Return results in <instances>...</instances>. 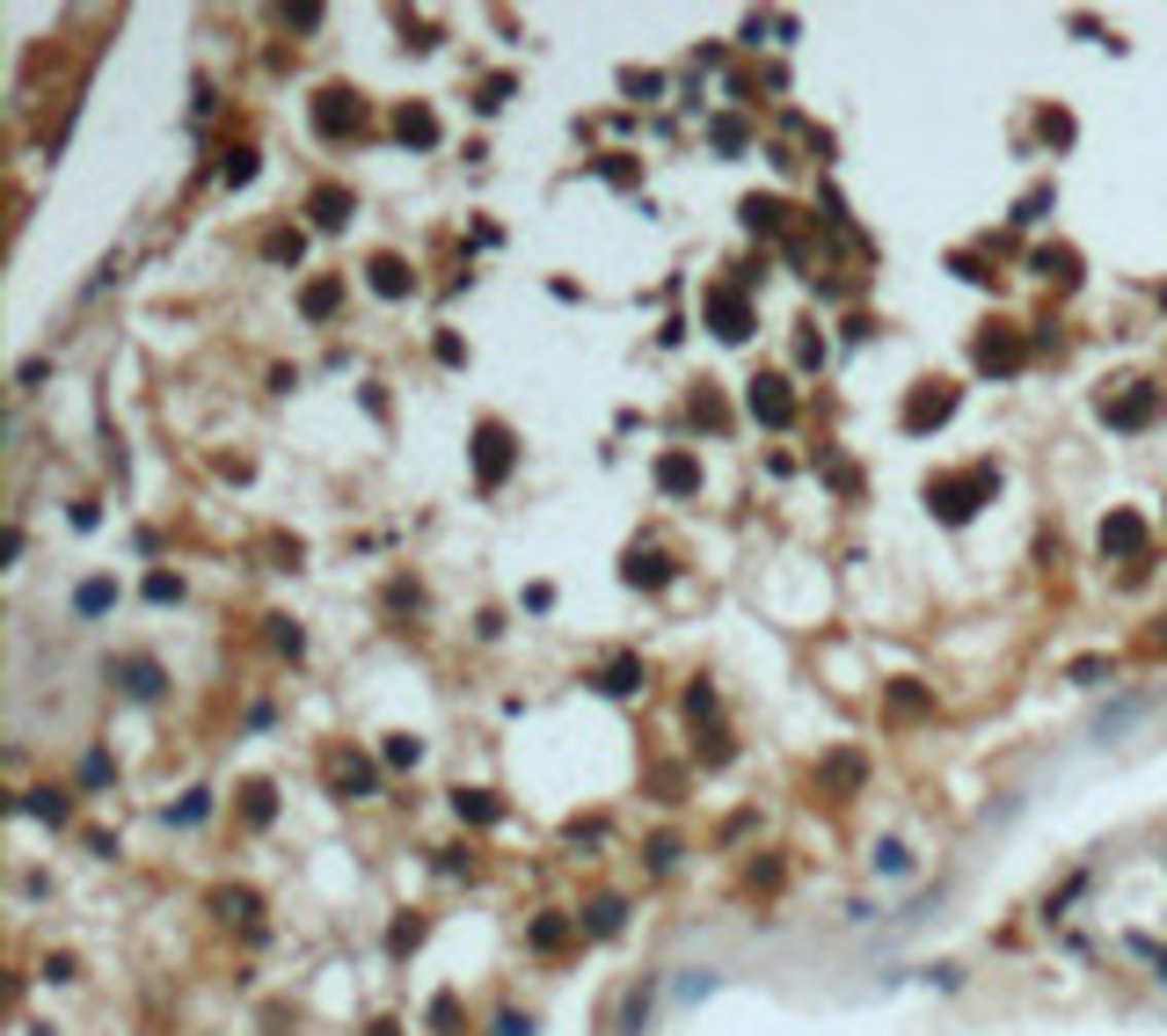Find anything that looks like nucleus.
Wrapping results in <instances>:
<instances>
[{
	"mask_svg": "<svg viewBox=\"0 0 1167 1036\" xmlns=\"http://www.w3.org/2000/svg\"><path fill=\"white\" fill-rule=\"evenodd\" d=\"M999 490V467H978V474H963V483H927V504L949 519V526H963L970 511H978V497H992Z\"/></svg>",
	"mask_w": 1167,
	"mask_h": 1036,
	"instance_id": "f257e3e1",
	"label": "nucleus"
},
{
	"mask_svg": "<svg viewBox=\"0 0 1167 1036\" xmlns=\"http://www.w3.org/2000/svg\"><path fill=\"white\" fill-rule=\"evenodd\" d=\"M474 474H482V490H496L511 474V431L504 424H482L474 431Z\"/></svg>",
	"mask_w": 1167,
	"mask_h": 1036,
	"instance_id": "f03ea898",
	"label": "nucleus"
},
{
	"mask_svg": "<svg viewBox=\"0 0 1167 1036\" xmlns=\"http://www.w3.org/2000/svg\"><path fill=\"white\" fill-rule=\"evenodd\" d=\"M744 409H752L759 424H774V431H781V424H795V402H788V380H774V372H767V380H752V394H744Z\"/></svg>",
	"mask_w": 1167,
	"mask_h": 1036,
	"instance_id": "7ed1b4c3",
	"label": "nucleus"
},
{
	"mask_svg": "<svg viewBox=\"0 0 1167 1036\" xmlns=\"http://www.w3.org/2000/svg\"><path fill=\"white\" fill-rule=\"evenodd\" d=\"M314 124H321L328 139H337V132H351V124H358V103H351L344 88H321V103H314Z\"/></svg>",
	"mask_w": 1167,
	"mask_h": 1036,
	"instance_id": "20e7f679",
	"label": "nucleus"
},
{
	"mask_svg": "<svg viewBox=\"0 0 1167 1036\" xmlns=\"http://www.w3.org/2000/svg\"><path fill=\"white\" fill-rule=\"evenodd\" d=\"M949 409H956V387H942V380H934V394H920V402L905 409V431H927V424H942Z\"/></svg>",
	"mask_w": 1167,
	"mask_h": 1036,
	"instance_id": "39448f33",
	"label": "nucleus"
},
{
	"mask_svg": "<svg viewBox=\"0 0 1167 1036\" xmlns=\"http://www.w3.org/2000/svg\"><path fill=\"white\" fill-rule=\"evenodd\" d=\"M708 314H715V329H722L730 344H737V336H752V314H744V299H737V292H715V299H708Z\"/></svg>",
	"mask_w": 1167,
	"mask_h": 1036,
	"instance_id": "423d86ee",
	"label": "nucleus"
},
{
	"mask_svg": "<svg viewBox=\"0 0 1167 1036\" xmlns=\"http://www.w3.org/2000/svg\"><path fill=\"white\" fill-rule=\"evenodd\" d=\"M1145 547V526L1131 519V511H1117L1109 526H1102V555H1138Z\"/></svg>",
	"mask_w": 1167,
	"mask_h": 1036,
	"instance_id": "0eeeda50",
	"label": "nucleus"
},
{
	"mask_svg": "<svg viewBox=\"0 0 1167 1036\" xmlns=\"http://www.w3.org/2000/svg\"><path fill=\"white\" fill-rule=\"evenodd\" d=\"M657 483L672 490V497H686V490H701V467H694L686 453H664V460H657Z\"/></svg>",
	"mask_w": 1167,
	"mask_h": 1036,
	"instance_id": "6e6552de",
	"label": "nucleus"
},
{
	"mask_svg": "<svg viewBox=\"0 0 1167 1036\" xmlns=\"http://www.w3.org/2000/svg\"><path fill=\"white\" fill-rule=\"evenodd\" d=\"M978 365H985V372H1015V365H1022V344H1015V336H985V344H978Z\"/></svg>",
	"mask_w": 1167,
	"mask_h": 1036,
	"instance_id": "1a4fd4ad",
	"label": "nucleus"
},
{
	"mask_svg": "<svg viewBox=\"0 0 1167 1036\" xmlns=\"http://www.w3.org/2000/svg\"><path fill=\"white\" fill-rule=\"evenodd\" d=\"M409 285H416V278H409V263H394V256H380V263H373V292H380V299H401Z\"/></svg>",
	"mask_w": 1167,
	"mask_h": 1036,
	"instance_id": "9d476101",
	"label": "nucleus"
},
{
	"mask_svg": "<svg viewBox=\"0 0 1167 1036\" xmlns=\"http://www.w3.org/2000/svg\"><path fill=\"white\" fill-rule=\"evenodd\" d=\"M117 679H125V693H139V701H153V693H161V665H146V657L117 665Z\"/></svg>",
	"mask_w": 1167,
	"mask_h": 1036,
	"instance_id": "9b49d317",
	"label": "nucleus"
},
{
	"mask_svg": "<svg viewBox=\"0 0 1167 1036\" xmlns=\"http://www.w3.org/2000/svg\"><path fill=\"white\" fill-rule=\"evenodd\" d=\"M1153 402H1160V394H1153V387H1138V394H1124V402H1102V409H1109V424H1145V417H1153Z\"/></svg>",
	"mask_w": 1167,
	"mask_h": 1036,
	"instance_id": "f8f14e48",
	"label": "nucleus"
},
{
	"mask_svg": "<svg viewBox=\"0 0 1167 1036\" xmlns=\"http://www.w3.org/2000/svg\"><path fill=\"white\" fill-rule=\"evenodd\" d=\"M649 1000H657V986H635V993H628V1007H621V1036H642V1029H649Z\"/></svg>",
	"mask_w": 1167,
	"mask_h": 1036,
	"instance_id": "ddd939ff",
	"label": "nucleus"
},
{
	"mask_svg": "<svg viewBox=\"0 0 1167 1036\" xmlns=\"http://www.w3.org/2000/svg\"><path fill=\"white\" fill-rule=\"evenodd\" d=\"M394 132H401V139H416V146H431V139H438V117H431L424 103H416V110H401V117H394Z\"/></svg>",
	"mask_w": 1167,
	"mask_h": 1036,
	"instance_id": "4468645a",
	"label": "nucleus"
},
{
	"mask_svg": "<svg viewBox=\"0 0 1167 1036\" xmlns=\"http://www.w3.org/2000/svg\"><path fill=\"white\" fill-rule=\"evenodd\" d=\"M453 811L474 818V825H489V818H496V795H489V788H460V795H453Z\"/></svg>",
	"mask_w": 1167,
	"mask_h": 1036,
	"instance_id": "2eb2a0df",
	"label": "nucleus"
},
{
	"mask_svg": "<svg viewBox=\"0 0 1167 1036\" xmlns=\"http://www.w3.org/2000/svg\"><path fill=\"white\" fill-rule=\"evenodd\" d=\"M30 818H44V825H66V788H30Z\"/></svg>",
	"mask_w": 1167,
	"mask_h": 1036,
	"instance_id": "dca6fc26",
	"label": "nucleus"
},
{
	"mask_svg": "<svg viewBox=\"0 0 1167 1036\" xmlns=\"http://www.w3.org/2000/svg\"><path fill=\"white\" fill-rule=\"evenodd\" d=\"M73 606H80V613H110V606H117V584H110V577L80 584V592H73Z\"/></svg>",
	"mask_w": 1167,
	"mask_h": 1036,
	"instance_id": "f3484780",
	"label": "nucleus"
},
{
	"mask_svg": "<svg viewBox=\"0 0 1167 1036\" xmlns=\"http://www.w3.org/2000/svg\"><path fill=\"white\" fill-rule=\"evenodd\" d=\"M664 577H672L664 555H628V584H664Z\"/></svg>",
	"mask_w": 1167,
	"mask_h": 1036,
	"instance_id": "a211bd4d",
	"label": "nucleus"
},
{
	"mask_svg": "<svg viewBox=\"0 0 1167 1036\" xmlns=\"http://www.w3.org/2000/svg\"><path fill=\"white\" fill-rule=\"evenodd\" d=\"M599 686H606V693H635V686H642V665H635V657H613Z\"/></svg>",
	"mask_w": 1167,
	"mask_h": 1036,
	"instance_id": "6ab92c4d",
	"label": "nucleus"
},
{
	"mask_svg": "<svg viewBox=\"0 0 1167 1036\" xmlns=\"http://www.w3.org/2000/svg\"><path fill=\"white\" fill-rule=\"evenodd\" d=\"M876 868H883V876H905V868H912L905 839H883V847H876Z\"/></svg>",
	"mask_w": 1167,
	"mask_h": 1036,
	"instance_id": "aec40b11",
	"label": "nucleus"
},
{
	"mask_svg": "<svg viewBox=\"0 0 1167 1036\" xmlns=\"http://www.w3.org/2000/svg\"><path fill=\"white\" fill-rule=\"evenodd\" d=\"M146 599H153V606H169V599H183V577H169V570H153V577H146Z\"/></svg>",
	"mask_w": 1167,
	"mask_h": 1036,
	"instance_id": "412c9836",
	"label": "nucleus"
},
{
	"mask_svg": "<svg viewBox=\"0 0 1167 1036\" xmlns=\"http://www.w3.org/2000/svg\"><path fill=\"white\" fill-rule=\"evenodd\" d=\"M744 226H781V205L774 198H744Z\"/></svg>",
	"mask_w": 1167,
	"mask_h": 1036,
	"instance_id": "4be33fe9",
	"label": "nucleus"
},
{
	"mask_svg": "<svg viewBox=\"0 0 1167 1036\" xmlns=\"http://www.w3.org/2000/svg\"><path fill=\"white\" fill-rule=\"evenodd\" d=\"M1138 708H1145V701H1117V708L1102 715V723H1095V738H1117V730L1131 723V715H1138Z\"/></svg>",
	"mask_w": 1167,
	"mask_h": 1036,
	"instance_id": "5701e85b",
	"label": "nucleus"
},
{
	"mask_svg": "<svg viewBox=\"0 0 1167 1036\" xmlns=\"http://www.w3.org/2000/svg\"><path fill=\"white\" fill-rule=\"evenodd\" d=\"M205 811H212V795H205V788H190V795H183V803H176L169 818H176V825H198Z\"/></svg>",
	"mask_w": 1167,
	"mask_h": 1036,
	"instance_id": "b1692460",
	"label": "nucleus"
},
{
	"mask_svg": "<svg viewBox=\"0 0 1167 1036\" xmlns=\"http://www.w3.org/2000/svg\"><path fill=\"white\" fill-rule=\"evenodd\" d=\"M344 205H351L344 190H321V198H314V219H321V226H337V219H344Z\"/></svg>",
	"mask_w": 1167,
	"mask_h": 1036,
	"instance_id": "393cba45",
	"label": "nucleus"
},
{
	"mask_svg": "<svg viewBox=\"0 0 1167 1036\" xmlns=\"http://www.w3.org/2000/svg\"><path fill=\"white\" fill-rule=\"evenodd\" d=\"M416 759H424V745H416V738H387V766H416Z\"/></svg>",
	"mask_w": 1167,
	"mask_h": 1036,
	"instance_id": "a878e982",
	"label": "nucleus"
},
{
	"mask_svg": "<svg viewBox=\"0 0 1167 1036\" xmlns=\"http://www.w3.org/2000/svg\"><path fill=\"white\" fill-rule=\"evenodd\" d=\"M613 927H621V898H599L592 905V934H613Z\"/></svg>",
	"mask_w": 1167,
	"mask_h": 1036,
	"instance_id": "bb28decb",
	"label": "nucleus"
},
{
	"mask_svg": "<svg viewBox=\"0 0 1167 1036\" xmlns=\"http://www.w3.org/2000/svg\"><path fill=\"white\" fill-rule=\"evenodd\" d=\"M1072 679H1080V686H1102V679H1109V657H1080Z\"/></svg>",
	"mask_w": 1167,
	"mask_h": 1036,
	"instance_id": "cd10ccee",
	"label": "nucleus"
},
{
	"mask_svg": "<svg viewBox=\"0 0 1167 1036\" xmlns=\"http://www.w3.org/2000/svg\"><path fill=\"white\" fill-rule=\"evenodd\" d=\"M248 176H256V153H234V162H226V183H234V190H241V183H248Z\"/></svg>",
	"mask_w": 1167,
	"mask_h": 1036,
	"instance_id": "c85d7f7f",
	"label": "nucleus"
},
{
	"mask_svg": "<svg viewBox=\"0 0 1167 1036\" xmlns=\"http://www.w3.org/2000/svg\"><path fill=\"white\" fill-rule=\"evenodd\" d=\"M416 934H424V927H416V920H401V927H394V934H387V949H394V956H401V949H416Z\"/></svg>",
	"mask_w": 1167,
	"mask_h": 1036,
	"instance_id": "c756f323",
	"label": "nucleus"
},
{
	"mask_svg": "<svg viewBox=\"0 0 1167 1036\" xmlns=\"http://www.w3.org/2000/svg\"><path fill=\"white\" fill-rule=\"evenodd\" d=\"M1044 212H1051V190H1036V198H1022V212H1015V219L1029 226V219H1044Z\"/></svg>",
	"mask_w": 1167,
	"mask_h": 1036,
	"instance_id": "7c9ffc66",
	"label": "nucleus"
},
{
	"mask_svg": "<svg viewBox=\"0 0 1167 1036\" xmlns=\"http://www.w3.org/2000/svg\"><path fill=\"white\" fill-rule=\"evenodd\" d=\"M337 788H344V795H351V788H373V766H344V774H337Z\"/></svg>",
	"mask_w": 1167,
	"mask_h": 1036,
	"instance_id": "2f4dec72",
	"label": "nucleus"
},
{
	"mask_svg": "<svg viewBox=\"0 0 1167 1036\" xmlns=\"http://www.w3.org/2000/svg\"><path fill=\"white\" fill-rule=\"evenodd\" d=\"M496 1036H533V1022L526 1014H496Z\"/></svg>",
	"mask_w": 1167,
	"mask_h": 1036,
	"instance_id": "473e14b6",
	"label": "nucleus"
}]
</instances>
